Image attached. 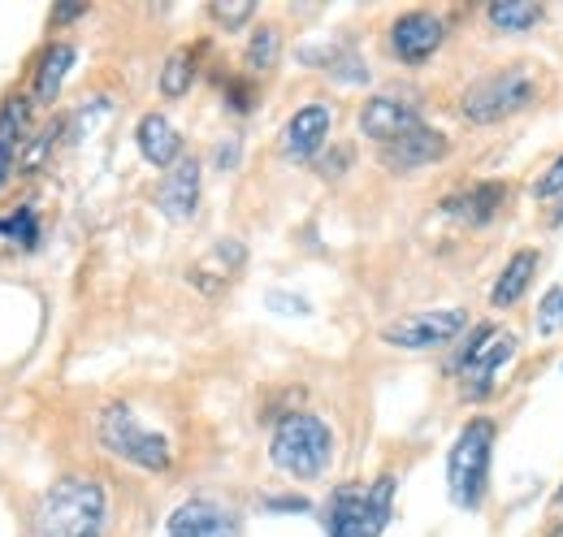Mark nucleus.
<instances>
[{
  "instance_id": "1",
  "label": "nucleus",
  "mask_w": 563,
  "mask_h": 537,
  "mask_svg": "<svg viewBox=\"0 0 563 537\" xmlns=\"http://www.w3.org/2000/svg\"><path fill=\"white\" fill-rule=\"evenodd\" d=\"M109 494L96 476L70 472L44 490L31 516V537H104Z\"/></svg>"
},
{
  "instance_id": "2",
  "label": "nucleus",
  "mask_w": 563,
  "mask_h": 537,
  "mask_svg": "<svg viewBox=\"0 0 563 537\" xmlns=\"http://www.w3.org/2000/svg\"><path fill=\"white\" fill-rule=\"evenodd\" d=\"M538 96H542L538 66H529V62L498 66L460 91V118L473 127H494V122H507V118L533 109Z\"/></svg>"
},
{
  "instance_id": "3",
  "label": "nucleus",
  "mask_w": 563,
  "mask_h": 537,
  "mask_svg": "<svg viewBox=\"0 0 563 537\" xmlns=\"http://www.w3.org/2000/svg\"><path fill=\"white\" fill-rule=\"evenodd\" d=\"M494 429L490 416H473L451 451H446V485H451V503L460 512H482L486 507V494H490V464H494Z\"/></svg>"
},
{
  "instance_id": "4",
  "label": "nucleus",
  "mask_w": 563,
  "mask_h": 537,
  "mask_svg": "<svg viewBox=\"0 0 563 537\" xmlns=\"http://www.w3.org/2000/svg\"><path fill=\"white\" fill-rule=\"evenodd\" d=\"M395 472H382L373 485H339L321 507L325 537H382L390 525Z\"/></svg>"
},
{
  "instance_id": "5",
  "label": "nucleus",
  "mask_w": 563,
  "mask_h": 537,
  "mask_svg": "<svg viewBox=\"0 0 563 537\" xmlns=\"http://www.w3.org/2000/svg\"><path fill=\"white\" fill-rule=\"evenodd\" d=\"M269 460L295 481H312L334 460V429L317 412H286L274 425Z\"/></svg>"
},
{
  "instance_id": "6",
  "label": "nucleus",
  "mask_w": 563,
  "mask_h": 537,
  "mask_svg": "<svg viewBox=\"0 0 563 537\" xmlns=\"http://www.w3.org/2000/svg\"><path fill=\"white\" fill-rule=\"evenodd\" d=\"M520 338L494 326H477L473 335H464L460 351L451 355V373L460 377V399L464 403H486L498 391V369L516 355Z\"/></svg>"
},
{
  "instance_id": "7",
  "label": "nucleus",
  "mask_w": 563,
  "mask_h": 537,
  "mask_svg": "<svg viewBox=\"0 0 563 537\" xmlns=\"http://www.w3.org/2000/svg\"><path fill=\"white\" fill-rule=\"evenodd\" d=\"M96 438H100V447L109 456H118V460H126V464H135L143 472H165L174 464L169 438H161L156 429H147L126 403H113V407L100 412Z\"/></svg>"
},
{
  "instance_id": "8",
  "label": "nucleus",
  "mask_w": 563,
  "mask_h": 537,
  "mask_svg": "<svg viewBox=\"0 0 563 537\" xmlns=\"http://www.w3.org/2000/svg\"><path fill=\"white\" fill-rule=\"evenodd\" d=\"M468 330V313L464 308H424V313H408L399 321H390L382 330V342L399 347V351H433L446 347Z\"/></svg>"
},
{
  "instance_id": "9",
  "label": "nucleus",
  "mask_w": 563,
  "mask_h": 537,
  "mask_svg": "<svg viewBox=\"0 0 563 537\" xmlns=\"http://www.w3.org/2000/svg\"><path fill=\"white\" fill-rule=\"evenodd\" d=\"M446 40V22L429 9H408L395 18L390 26V53L404 62V66H424Z\"/></svg>"
},
{
  "instance_id": "10",
  "label": "nucleus",
  "mask_w": 563,
  "mask_h": 537,
  "mask_svg": "<svg viewBox=\"0 0 563 537\" xmlns=\"http://www.w3.org/2000/svg\"><path fill=\"white\" fill-rule=\"evenodd\" d=\"M417 127H424L417 105H408V100H399V96H373V100L360 109V131H364V139H373L377 147H386V143H395V139H404V134H412Z\"/></svg>"
},
{
  "instance_id": "11",
  "label": "nucleus",
  "mask_w": 563,
  "mask_h": 537,
  "mask_svg": "<svg viewBox=\"0 0 563 537\" xmlns=\"http://www.w3.org/2000/svg\"><path fill=\"white\" fill-rule=\"evenodd\" d=\"M330 127H334V109L330 105H303V109H295L286 118V127H282V156H290V161L317 156L325 147V139H330Z\"/></svg>"
},
{
  "instance_id": "12",
  "label": "nucleus",
  "mask_w": 563,
  "mask_h": 537,
  "mask_svg": "<svg viewBox=\"0 0 563 537\" xmlns=\"http://www.w3.org/2000/svg\"><path fill=\"white\" fill-rule=\"evenodd\" d=\"M446 152H451L446 134L433 131V127H417L412 134H404V139L382 147V165L395 169V174H412V169H424V165L442 161Z\"/></svg>"
},
{
  "instance_id": "13",
  "label": "nucleus",
  "mask_w": 563,
  "mask_h": 537,
  "mask_svg": "<svg viewBox=\"0 0 563 537\" xmlns=\"http://www.w3.org/2000/svg\"><path fill=\"white\" fill-rule=\"evenodd\" d=\"M156 204L169 221H191L196 208H200V161L196 156H183L165 178H161V191Z\"/></svg>"
},
{
  "instance_id": "14",
  "label": "nucleus",
  "mask_w": 563,
  "mask_h": 537,
  "mask_svg": "<svg viewBox=\"0 0 563 537\" xmlns=\"http://www.w3.org/2000/svg\"><path fill=\"white\" fill-rule=\"evenodd\" d=\"M169 534L187 537H234V516L217 507L212 498H187L183 507L169 512Z\"/></svg>"
},
{
  "instance_id": "15",
  "label": "nucleus",
  "mask_w": 563,
  "mask_h": 537,
  "mask_svg": "<svg viewBox=\"0 0 563 537\" xmlns=\"http://www.w3.org/2000/svg\"><path fill=\"white\" fill-rule=\"evenodd\" d=\"M135 139H140L143 161H152L156 169H174L183 161V134L165 113H143L140 127H135Z\"/></svg>"
},
{
  "instance_id": "16",
  "label": "nucleus",
  "mask_w": 563,
  "mask_h": 537,
  "mask_svg": "<svg viewBox=\"0 0 563 537\" xmlns=\"http://www.w3.org/2000/svg\"><path fill=\"white\" fill-rule=\"evenodd\" d=\"M503 208H507V187H503V183H477V187H468V191L442 200V212H446V217H460V221H468V226H490Z\"/></svg>"
},
{
  "instance_id": "17",
  "label": "nucleus",
  "mask_w": 563,
  "mask_h": 537,
  "mask_svg": "<svg viewBox=\"0 0 563 537\" xmlns=\"http://www.w3.org/2000/svg\"><path fill=\"white\" fill-rule=\"evenodd\" d=\"M538 265H542V256L533 252V248H520L503 273H498V282L490 286V304L503 313V308H516L520 299H525V291L533 286V277H538Z\"/></svg>"
},
{
  "instance_id": "18",
  "label": "nucleus",
  "mask_w": 563,
  "mask_h": 537,
  "mask_svg": "<svg viewBox=\"0 0 563 537\" xmlns=\"http://www.w3.org/2000/svg\"><path fill=\"white\" fill-rule=\"evenodd\" d=\"M542 18H547V9L533 4V0H494L490 9H486V22H490L494 31H503V35L533 31Z\"/></svg>"
},
{
  "instance_id": "19",
  "label": "nucleus",
  "mask_w": 563,
  "mask_h": 537,
  "mask_svg": "<svg viewBox=\"0 0 563 537\" xmlns=\"http://www.w3.org/2000/svg\"><path fill=\"white\" fill-rule=\"evenodd\" d=\"M70 66H74V44H53V48L44 53L40 69H35V100H53V96L62 91Z\"/></svg>"
},
{
  "instance_id": "20",
  "label": "nucleus",
  "mask_w": 563,
  "mask_h": 537,
  "mask_svg": "<svg viewBox=\"0 0 563 537\" xmlns=\"http://www.w3.org/2000/svg\"><path fill=\"white\" fill-rule=\"evenodd\" d=\"M278 53H282V31L274 22H265V26H256L252 31V40H247V69H256V74H265V69L278 66Z\"/></svg>"
},
{
  "instance_id": "21",
  "label": "nucleus",
  "mask_w": 563,
  "mask_h": 537,
  "mask_svg": "<svg viewBox=\"0 0 563 537\" xmlns=\"http://www.w3.org/2000/svg\"><path fill=\"white\" fill-rule=\"evenodd\" d=\"M191 83H196V53H187V48L169 53V62L161 69V91L174 100V96H187Z\"/></svg>"
},
{
  "instance_id": "22",
  "label": "nucleus",
  "mask_w": 563,
  "mask_h": 537,
  "mask_svg": "<svg viewBox=\"0 0 563 537\" xmlns=\"http://www.w3.org/2000/svg\"><path fill=\"white\" fill-rule=\"evenodd\" d=\"M321 62H325V74H330V78H343V83H368V66L360 62V53H352V48H330Z\"/></svg>"
},
{
  "instance_id": "23",
  "label": "nucleus",
  "mask_w": 563,
  "mask_h": 537,
  "mask_svg": "<svg viewBox=\"0 0 563 537\" xmlns=\"http://www.w3.org/2000/svg\"><path fill=\"white\" fill-rule=\"evenodd\" d=\"M0 234H9V239L22 243V248H35V239H40L35 208H13L9 217H0Z\"/></svg>"
},
{
  "instance_id": "24",
  "label": "nucleus",
  "mask_w": 563,
  "mask_h": 537,
  "mask_svg": "<svg viewBox=\"0 0 563 537\" xmlns=\"http://www.w3.org/2000/svg\"><path fill=\"white\" fill-rule=\"evenodd\" d=\"M563 326V286H551L538 308V335H555Z\"/></svg>"
},
{
  "instance_id": "25",
  "label": "nucleus",
  "mask_w": 563,
  "mask_h": 537,
  "mask_svg": "<svg viewBox=\"0 0 563 537\" xmlns=\"http://www.w3.org/2000/svg\"><path fill=\"white\" fill-rule=\"evenodd\" d=\"M209 13L217 18V22H221V26H243V22L256 13V4H252V0H239V4H225V0H217Z\"/></svg>"
},
{
  "instance_id": "26",
  "label": "nucleus",
  "mask_w": 563,
  "mask_h": 537,
  "mask_svg": "<svg viewBox=\"0 0 563 537\" xmlns=\"http://www.w3.org/2000/svg\"><path fill=\"white\" fill-rule=\"evenodd\" d=\"M555 196H563V156L538 178V183H533V200L547 204V200H555Z\"/></svg>"
},
{
  "instance_id": "27",
  "label": "nucleus",
  "mask_w": 563,
  "mask_h": 537,
  "mask_svg": "<svg viewBox=\"0 0 563 537\" xmlns=\"http://www.w3.org/2000/svg\"><path fill=\"white\" fill-rule=\"evenodd\" d=\"M265 304H269V308H278L282 317H308V313H312V304H308V299L286 295V291H269V295H265Z\"/></svg>"
},
{
  "instance_id": "28",
  "label": "nucleus",
  "mask_w": 563,
  "mask_h": 537,
  "mask_svg": "<svg viewBox=\"0 0 563 537\" xmlns=\"http://www.w3.org/2000/svg\"><path fill=\"white\" fill-rule=\"evenodd\" d=\"M239 152H243V147H239V139L230 134V139H221V143L212 147V161H217L221 169H234V165H239Z\"/></svg>"
},
{
  "instance_id": "29",
  "label": "nucleus",
  "mask_w": 563,
  "mask_h": 537,
  "mask_svg": "<svg viewBox=\"0 0 563 537\" xmlns=\"http://www.w3.org/2000/svg\"><path fill=\"white\" fill-rule=\"evenodd\" d=\"M265 507L269 512H308V498H299V494H290V498H265Z\"/></svg>"
},
{
  "instance_id": "30",
  "label": "nucleus",
  "mask_w": 563,
  "mask_h": 537,
  "mask_svg": "<svg viewBox=\"0 0 563 537\" xmlns=\"http://www.w3.org/2000/svg\"><path fill=\"white\" fill-rule=\"evenodd\" d=\"M230 109H234V113H247V109H252V91H247L243 83H230Z\"/></svg>"
},
{
  "instance_id": "31",
  "label": "nucleus",
  "mask_w": 563,
  "mask_h": 537,
  "mask_svg": "<svg viewBox=\"0 0 563 537\" xmlns=\"http://www.w3.org/2000/svg\"><path fill=\"white\" fill-rule=\"evenodd\" d=\"M82 13H87V4H57V9H53L57 22H70V18H82Z\"/></svg>"
},
{
  "instance_id": "32",
  "label": "nucleus",
  "mask_w": 563,
  "mask_h": 537,
  "mask_svg": "<svg viewBox=\"0 0 563 537\" xmlns=\"http://www.w3.org/2000/svg\"><path fill=\"white\" fill-rule=\"evenodd\" d=\"M551 537H563V525H555V529H551Z\"/></svg>"
},
{
  "instance_id": "33",
  "label": "nucleus",
  "mask_w": 563,
  "mask_h": 537,
  "mask_svg": "<svg viewBox=\"0 0 563 537\" xmlns=\"http://www.w3.org/2000/svg\"><path fill=\"white\" fill-rule=\"evenodd\" d=\"M169 537H187V534H169Z\"/></svg>"
}]
</instances>
